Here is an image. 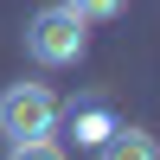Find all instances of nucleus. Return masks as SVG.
<instances>
[{
    "mask_svg": "<svg viewBox=\"0 0 160 160\" xmlns=\"http://www.w3.org/2000/svg\"><path fill=\"white\" fill-rule=\"evenodd\" d=\"M96 160H160V141L148 135V128H122L115 122V135L96 148Z\"/></svg>",
    "mask_w": 160,
    "mask_h": 160,
    "instance_id": "nucleus-4",
    "label": "nucleus"
},
{
    "mask_svg": "<svg viewBox=\"0 0 160 160\" xmlns=\"http://www.w3.org/2000/svg\"><path fill=\"white\" fill-rule=\"evenodd\" d=\"M58 115H64V102H58V90L51 83H7L0 90V135L7 141H45V135H58Z\"/></svg>",
    "mask_w": 160,
    "mask_h": 160,
    "instance_id": "nucleus-2",
    "label": "nucleus"
},
{
    "mask_svg": "<svg viewBox=\"0 0 160 160\" xmlns=\"http://www.w3.org/2000/svg\"><path fill=\"white\" fill-rule=\"evenodd\" d=\"M0 160H64V148H58V141H7V154H0Z\"/></svg>",
    "mask_w": 160,
    "mask_h": 160,
    "instance_id": "nucleus-5",
    "label": "nucleus"
},
{
    "mask_svg": "<svg viewBox=\"0 0 160 160\" xmlns=\"http://www.w3.org/2000/svg\"><path fill=\"white\" fill-rule=\"evenodd\" d=\"M64 7H77L83 19H115V13L128 7V0H64Z\"/></svg>",
    "mask_w": 160,
    "mask_h": 160,
    "instance_id": "nucleus-6",
    "label": "nucleus"
},
{
    "mask_svg": "<svg viewBox=\"0 0 160 160\" xmlns=\"http://www.w3.org/2000/svg\"><path fill=\"white\" fill-rule=\"evenodd\" d=\"M58 122L71 128V141H77V148H90V154H96L102 141L115 135V109H109L102 96H83V102H71V109H64Z\"/></svg>",
    "mask_w": 160,
    "mask_h": 160,
    "instance_id": "nucleus-3",
    "label": "nucleus"
},
{
    "mask_svg": "<svg viewBox=\"0 0 160 160\" xmlns=\"http://www.w3.org/2000/svg\"><path fill=\"white\" fill-rule=\"evenodd\" d=\"M83 51H90V19L77 7L51 0V7H38L32 19H26V58L32 64L64 71V64H83Z\"/></svg>",
    "mask_w": 160,
    "mask_h": 160,
    "instance_id": "nucleus-1",
    "label": "nucleus"
}]
</instances>
